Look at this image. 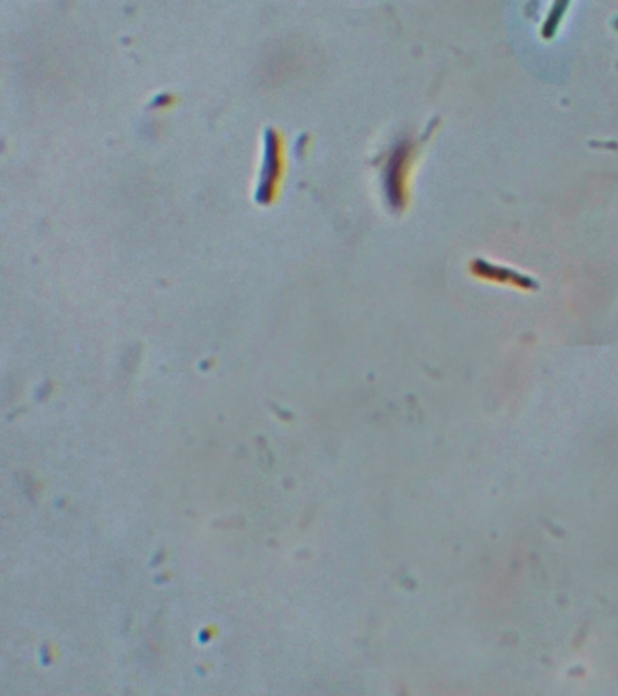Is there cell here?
I'll use <instances>...</instances> for the list:
<instances>
[{
	"label": "cell",
	"instance_id": "1",
	"mask_svg": "<svg viewBox=\"0 0 618 696\" xmlns=\"http://www.w3.org/2000/svg\"><path fill=\"white\" fill-rule=\"evenodd\" d=\"M568 2H570V0H555V4H553V7H552V13H550V16H548V20H546V24H544V29H542V35H544V36H552V35L557 31L559 22H561V18H562L566 7H568Z\"/></svg>",
	"mask_w": 618,
	"mask_h": 696
}]
</instances>
